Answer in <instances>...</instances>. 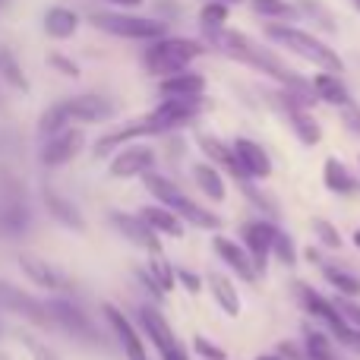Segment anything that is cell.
I'll list each match as a JSON object with an SVG mask.
<instances>
[{
  "mask_svg": "<svg viewBox=\"0 0 360 360\" xmlns=\"http://www.w3.org/2000/svg\"><path fill=\"white\" fill-rule=\"evenodd\" d=\"M205 35H209L212 48H218L224 57H231V60H240L247 63V67L259 70V73L272 76V79H278L285 89H310L313 82H304L300 76H294L291 70L285 67V63L278 60V57L272 54V51H266L262 44H256L250 35H243V32H221V29H205Z\"/></svg>",
  "mask_w": 360,
  "mask_h": 360,
  "instance_id": "6da1fadb",
  "label": "cell"
},
{
  "mask_svg": "<svg viewBox=\"0 0 360 360\" xmlns=\"http://www.w3.org/2000/svg\"><path fill=\"white\" fill-rule=\"evenodd\" d=\"M143 184H146V190L158 199V205H168L180 221L193 224V228H202V231H218V228H221V218L212 215V212L202 209L199 202H193V199L186 196L180 186L171 184L168 177L152 174V171H149V174H143Z\"/></svg>",
  "mask_w": 360,
  "mask_h": 360,
  "instance_id": "7a4b0ae2",
  "label": "cell"
},
{
  "mask_svg": "<svg viewBox=\"0 0 360 360\" xmlns=\"http://www.w3.org/2000/svg\"><path fill=\"white\" fill-rule=\"evenodd\" d=\"M266 35L272 38L275 44L288 48L291 54L310 60L313 67H319L323 73H342V70H345L342 57H338L329 44H323L319 38H313L310 32H300V29H294V25H269Z\"/></svg>",
  "mask_w": 360,
  "mask_h": 360,
  "instance_id": "3957f363",
  "label": "cell"
},
{
  "mask_svg": "<svg viewBox=\"0 0 360 360\" xmlns=\"http://www.w3.org/2000/svg\"><path fill=\"white\" fill-rule=\"evenodd\" d=\"M202 44L190 41V38H155V41L146 48L143 63L152 76H171L186 70L199 54H202Z\"/></svg>",
  "mask_w": 360,
  "mask_h": 360,
  "instance_id": "277c9868",
  "label": "cell"
},
{
  "mask_svg": "<svg viewBox=\"0 0 360 360\" xmlns=\"http://www.w3.org/2000/svg\"><path fill=\"white\" fill-rule=\"evenodd\" d=\"M29 224H32V209L25 202L22 184L0 171V237L4 240L19 237L29 231Z\"/></svg>",
  "mask_w": 360,
  "mask_h": 360,
  "instance_id": "5b68a950",
  "label": "cell"
},
{
  "mask_svg": "<svg viewBox=\"0 0 360 360\" xmlns=\"http://www.w3.org/2000/svg\"><path fill=\"white\" fill-rule=\"evenodd\" d=\"M92 25L108 35L133 38V41H155L165 38V22L146 16H127V13H92Z\"/></svg>",
  "mask_w": 360,
  "mask_h": 360,
  "instance_id": "8992f818",
  "label": "cell"
},
{
  "mask_svg": "<svg viewBox=\"0 0 360 360\" xmlns=\"http://www.w3.org/2000/svg\"><path fill=\"white\" fill-rule=\"evenodd\" d=\"M199 111H202V95H193V98H165L162 105L143 120L149 124L152 136H158V133H168V130H177V127L190 124Z\"/></svg>",
  "mask_w": 360,
  "mask_h": 360,
  "instance_id": "52a82bcc",
  "label": "cell"
},
{
  "mask_svg": "<svg viewBox=\"0 0 360 360\" xmlns=\"http://www.w3.org/2000/svg\"><path fill=\"white\" fill-rule=\"evenodd\" d=\"M139 326H143V332L152 338V345L158 348L162 360H186L184 345L177 342L174 329H171L168 319H165L155 307H143V310H139Z\"/></svg>",
  "mask_w": 360,
  "mask_h": 360,
  "instance_id": "ba28073f",
  "label": "cell"
},
{
  "mask_svg": "<svg viewBox=\"0 0 360 360\" xmlns=\"http://www.w3.org/2000/svg\"><path fill=\"white\" fill-rule=\"evenodd\" d=\"M44 307H48L51 323H57L63 332H70L73 338H82V342H98V338H101L98 329H95V323L89 319V313H82L73 300L54 297V300H48Z\"/></svg>",
  "mask_w": 360,
  "mask_h": 360,
  "instance_id": "9c48e42d",
  "label": "cell"
},
{
  "mask_svg": "<svg viewBox=\"0 0 360 360\" xmlns=\"http://www.w3.org/2000/svg\"><path fill=\"white\" fill-rule=\"evenodd\" d=\"M0 310L29 319L32 326H51L48 307H44L41 300H35L32 294H25L22 288L10 285V281H0Z\"/></svg>",
  "mask_w": 360,
  "mask_h": 360,
  "instance_id": "30bf717a",
  "label": "cell"
},
{
  "mask_svg": "<svg viewBox=\"0 0 360 360\" xmlns=\"http://www.w3.org/2000/svg\"><path fill=\"white\" fill-rule=\"evenodd\" d=\"M82 146H86V133H82L79 127H63L60 133H54V136L44 139L41 165L44 168H60V165L73 162V158L79 155Z\"/></svg>",
  "mask_w": 360,
  "mask_h": 360,
  "instance_id": "8fae6325",
  "label": "cell"
},
{
  "mask_svg": "<svg viewBox=\"0 0 360 360\" xmlns=\"http://www.w3.org/2000/svg\"><path fill=\"white\" fill-rule=\"evenodd\" d=\"M63 114H67L70 124H101V120L114 117V105L105 95H73V98L60 101Z\"/></svg>",
  "mask_w": 360,
  "mask_h": 360,
  "instance_id": "7c38bea8",
  "label": "cell"
},
{
  "mask_svg": "<svg viewBox=\"0 0 360 360\" xmlns=\"http://www.w3.org/2000/svg\"><path fill=\"white\" fill-rule=\"evenodd\" d=\"M19 269H22V272L29 275V281H35L38 288H48V291H54V294L73 291V281H70L60 269H54L48 259H41V256H35V253H19Z\"/></svg>",
  "mask_w": 360,
  "mask_h": 360,
  "instance_id": "4fadbf2b",
  "label": "cell"
},
{
  "mask_svg": "<svg viewBox=\"0 0 360 360\" xmlns=\"http://www.w3.org/2000/svg\"><path fill=\"white\" fill-rule=\"evenodd\" d=\"M275 224L269 221H247L240 231L243 237V250L250 253V259H253L256 272H266V259L272 256V240H275Z\"/></svg>",
  "mask_w": 360,
  "mask_h": 360,
  "instance_id": "5bb4252c",
  "label": "cell"
},
{
  "mask_svg": "<svg viewBox=\"0 0 360 360\" xmlns=\"http://www.w3.org/2000/svg\"><path fill=\"white\" fill-rule=\"evenodd\" d=\"M101 310H105V319H108V326H111L117 345L124 348L127 360H149V357H146V345H143V338H139L136 326H133L130 319H127L124 313H120L117 307H111V304H105Z\"/></svg>",
  "mask_w": 360,
  "mask_h": 360,
  "instance_id": "9a60e30c",
  "label": "cell"
},
{
  "mask_svg": "<svg viewBox=\"0 0 360 360\" xmlns=\"http://www.w3.org/2000/svg\"><path fill=\"white\" fill-rule=\"evenodd\" d=\"M231 152H234L237 168H240L243 177H250V180H266L269 174H272V162H269V152L262 149L259 143H253V139H234Z\"/></svg>",
  "mask_w": 360,
  "mask_h": 360,
  "instance_id": "2e32d148",
  "label": "cell"
},
{
  "mask_svg": "<svg viewBox=\"0 0 360 360\" xmlns=\"http://www.w3.org/2000/svg\"><path fill=\"white\" fill-rule=\"evenodd\" d=\"M152 165H155V152L149 146H127L111 158V177H143L152 171Z\"/></svg>",
  "mask_w": 360,
  "mask_h": 360,
  "instance_id": "e0dca14e",
  "label": "cell"
},
{
  "mask_svg": "<svg viewBox=\"0 0 360 360\" xmlns=\"http://www.w3.org/2000/svg\"><path fill=\"white\" fill-rule=\"evenodd\" d=\"M111 224L127 237L130 243L149 250V253H162V243H158V234L143 221L139 215H127V212H111Z\"/></svg>",
  "mask_w": 360,
  "mask_h": 360,
  "instance_id": "ac0fdd59",
  "label": "cell"
},
{
  "mask_svg": "<svg viewBox=\"0 0 360 360\" xmlns=\"http://www.w3.org/2000/svg\"><path fill=\"white\" fill-rule=\"evenodd\" d=\"M212 247H215V253L221 256V262H228V269H234L237 278H243V281L259 278V272H256L250 253L243 247H237L234 240H228V237H212Z\"/></svg>",
  "mask_w": 360,
  "mask_h": 360,
  "instance_id": "d6986e66",
  "label": "cell"
},
{
  "mask_svg": "<svg viewBox=\"0 0 360 360\" xmlns=\"http://www.w3.org/2000/svg\"><path fill=\"white\" fill-rule=\"evenodd\" d=\"M162 95L165 98H193V95H202L205 79L199 73H190V70H180V73L162 76Z\"/></svg>",
  "mask_w": 360,
  "mask_h": 360,
  "instance_id": "ffe728a7",
  "label": "cell"
},
{
  "mask_svg": "<svg viewBox=\"0 0 360 360\" xmlns=\"http://www.w3.org/2000/svg\"><path fill=\"white\" fill-rule=\"evenodd\" d=\"M139 218L149 224L155 234H168V237H184V221L168 209V205H146L139 209Z\"/></svg>",
  "mask_w": 360,
  "mask_h": 360,
  "instance_id": "44dd1931",
  "label": "cell"
},
{
  "mask_svg": "<svg viewBox=\"0 0 360 360\" xmlns=\"http://www.w3.org/2000/svg\"><path fill=\"white\" fill-rule=\"evenodd\" d=\"M76 29H79V16H76V10H70V6H51V10L44 13V32H48L51 38H57V41L73 38Z\"/></svg>",
  "mask_w": 360,
  "mask_h": 360,
  "instance_id": "7402d4cb",
  "label": "cell"
},
{
  "mask_svg": "<svg viewBox=\"0 0 360 360\" xmlns=\"http://www.w3.org/2000/svg\"><path fill=\"white\" fill-rule=\"evenodd\" d=\"M297 294H300V300H304L307 313H310L313 319H323L329 329H338V326H345L342 316H338V310H335V304H332V300H326L323 294H313L307 285H297Z\"/></svg>",
  "mask_w": 360,
  "mask_h": 360,
  "instance_id": "603a6c76",
  "label": "cell"
},
{
  "mask_svg": "<svg viewBox=\"0 0 360 360\" xmlns=\"http://www.w3.org/2000/svg\"><path fill=\"white\" fill-rule=\"evenodd\" d=\"M205 281H209V288H212V297L218 300V307H221V310H224V316H231V319H237V316H240V294H237L234 281H231V278H224V275H218V272H212Z\"/></svg>",
  "mask_w": 360,
  "mask_h": 360,
  "instance_id": "cb8c5ba5",
  "label": "cell"
},
{
  "mask_svg": "<svg viewBox=\"0 0 360 360\" xmlns=\"http://www.w3.org/2000/svg\"><path fill=\"white\" fill-rule=\"evenodd\" d=\"M44 205H48V212H51V218H57V221L63 224V228H70V231H86V221H82V215H79V209H76L70 199H63V196H57V193H44Z\"/></svg>",
  "mask_w": 360,
  "mask_h": 360,
  "instance_id": "d4e9b609",
  "label": "cell"
},
{
  "mask_svg": "<svg viewBox=\"0 0 360 360\" xmlns=\"http://www.w3.org/2000/svg\"><path fill=\"white\" fill-rule=\"evenodd\" d=\"M313 92H316V98L329 101V105H335V108L351 105V95H348V89H345V82L338 79V73H316L313 76Z\"/></svg>",
  "mask_w": 360,
  "mask_h": 360,
  "instance_id": "484cf974",
  "label": "cell"
},
{
  "mask_svg": "<svg viewBox=\"0 0 360 360\" xmlns=\"http://www.w3.org/2000/svg\"><path fill=\"white\" fill-rule=\"evenodd\" d=\"M0 79H4L10 89L22 92V95L32 92V82H29V76H25L22 63L16 60V54H13L6 44H0Z\"/></svg>",
  "mask_w": 360,
  "mask_h": 360,
  "instance_id": "4316f807",
  "label": "cell"
},
{
  "mask_svg": "<svg viewBox=\"0 0 360 360\" xmlns=\"http://www.w3.org/2000/svg\"><path fill=\"white\" fill-rule=\"evenodd\" d=\"M285 108H288V117H291V127H294V133L300 136V143L316 146L319 139H323V130H319V124L307 114V108L294 105V101H285Z\"/></svg>",
  "mask_w": 360,
  "mask_h": 360,
  "instance_id": "83f0119b",
  "label": "cell"
},
{
  "mask_svg": "<svg viewBox=\"0 0 360 360\" xmlns=\"http://www.w3.org/2000/svg\"><path fill=\"white\" fill-rule=\"evenodd\" d=\"M136 136H152V130H149V124H146V120H136V124H127L124 130H114V133H108V136H101L98 143H95V155L105 158L111 149H117V146L130 143V139H136Z\"/></svg>",
  "mask_w": 360,
  "mask_h": 360,
  "instance_id": "f1b7e54d",
  "label": "cell"
},
{
  "mask_svg": "<svg viewBox=\"0 0 360 360\" xmlns=\"http://www.w3.org/2000/svg\"><path fill=\"white\" fill-rule=\"evenodd\" d=\"M323 180H326V186H329L332 193H342V196H348V193L357 190V180L348 174V168H345L338 158H326V165H323Z\"/></svg>",
  "mask_w": 360,
  "mask_h": 360,
  "instance_id": "f546056e",
  "label": "cell"
},
{
  "mask_svg": "<svg viewBox=\"0 0 360 360\" xmlns=\"http://www.w3.org/2000/svg\"><path fill=\"white\" fill-rule=\"evenodd\" d=\"M193 177H196L199 190H202L205 196L212 199V202H221V199L228 196V190H224V180H221V174H218L215 165H196V168H193Z\"/></svg>",
  "mask_w": 360,
  "mask_h": 360,
  "instance_id": "4dcf8cb0",
  "label": "cell"
},
{
  "mask_svg": "<svg viewBox=\"0 0 360 360\" xmlns=\"http://www.w3.org/2000/svg\"><path fill=\"white\" fill-rule=\"evenodd\" d=\"M323 275H326V281H329V285L335 288L338 294H342V297H348V300L360 297V278H354L351 272H345V269H335V266H326Z\"/></svg>",
  "mask_w": 360,
  "mask_h": 360,
  "instance_id": "1f68e13d",
  "label": "cell"
},
{
  "mask_svg": "<svg viewBox=\"0 0 360 360\" xmlns=\"http://www.w3.org/2000/svg\"><path fill=\"white\" fill-rule=\"evenodd\" d=\"M149 278L155 281V285L162 288L165 294H168V291H174V281H177V275H174V269H171V262L165 259L162 253H152V259H149Z\"/></svg>",
  "mask_w": 360,
  "mask_h": 360,
  "instance_id": "d6a6232c",
  "label": "cell"
},
{
  "mask_svg": "<svg viewBox=\"0 0 360 360\" xmlns=\"http://www.w3.org/2000/svg\"><path fill=\"white\" fill-rule=\"evenodd\" d=\"M63 127H70V120H67V114H63L60 101H57V105H51L48 111L41 114V120H38V133L48 139V136H54V133H60Z\"/></svg>",
  "mask_w": 360,
  "mask_h": 360,
  "instance_id": "836d02e7",
  "label": "cell"
},
{
  "mask_svg": "<svg viewBox=\"0 0 360 360\" xmlns=\"http://www.w3.org/2000/svg\"><path fill=\"white\" fill-rule=\"evenodd\" d=\"M307 360H335L332 354V342L323 332L307 329Z\"/></svg>",
  "mask_w": 360,
  "mask_h": 360,
  "instance_id": "e575fe53",
  "label": "cell"
},
{
  "mask_svg": "<svg viewBox=\"0 0 360 360\" xmlns=\"http://www.w3.org/2000/svg\"><path fill=\"white\" fill-rule=\"evenodd\" d=\"M199 22H202V29H221V25L228 22V4L209 0V4L199 10Z\"/></svg>",
  "mask_w": 360,
  "mask_h": 360,
  "instance_id": "d590c367",
  "label": "cell"
},
{
  "mask_svg": "<svg viewBox=\"0 0 360 360\" xmlns=\"http://www.w3.org/2000/svg\"><path fill=\"white\" fill-rule=\"evenodd\" d=\"M313 234L323 240V247H332V250L342 247V234H338V228L332 221H326V218H313Z\"/></svg>",
  "mask_w": 360,
  "mask_h": 360,
  "instance_id": "8d00e7d4",
  "label": "cell"
},
{
  "mask_svg": "<svg viewBox=\"0 0 360 360\" xmlns=\"http://www.w3.org/2000/svg\"><path fill=\"white\" fill-rule=\"evenodd\" d=\"M272 253L278 256L285 266H294L297 262V250H294V240L285 234V231H275V240H272Z\"/></svg>",
  "mask_w": 360,
  "mask_h": 360,
  "instance_id": "74e56055",
  "label": "cell"
},
{
  "mask_svg": "<svg viewBox=\"0 0 360 360\" xmlns=\"http://www.w3.org/2000/svg\"><path fill=\"white\" fill-rule=\"evenodd\" d=\"M332 304H335V310H338V316H342V323L360 332V307L354 304V300H348V297H342V294H338V300H332Z\"/></svg>",
  "mask_w": 360,
  "mask_h": 360,
  "instance_id": "f35d334b",
  "label": "cell"
},
{
  "mask_svg": "<svg viewBox=\"0 0 360 360\" xmlns=\"http://www.w3.org/2000/svg\"><path fill=\"white\" fill-rule=\"evenodd\" d=\"M22 345L29 348L32 360H60V354H57L54 348H48L44 342H38L35 335H25V332H22Z\"/></svg>",
  "mask_w": 360,
  "mask_h": 360,
  "instance_id": "ab89813d",
  "label": "cell"
},
{
  "mask_svg": "<svg viewBox=\"0 0 360 360\" xmlns=\"http://www.w3.org/2000/svg\"><path fill=\"white\" fill-rule=\"evenodd\" d=\"M256 13H266V16H294V10L285 0H250Z\"/></svg>",
  "mask_w": 360,
  "mask_h": 360,
  "instance_id": "60d3db41",
  "label": "cell"
},
{
  "mask_svg": "<svg viewBox=\"0 0 360 360\" xmlns=\"http://www.w3.org/2000/svg\"><path fill=\"white\" fill-rule=\"evenodd\" d=\"M193 348H196V354L202 357V360H228V354H224L218 345H212V342H205L202 335H193Z\"/></svg>",
  "mask_w": 360,
  "mask_h": 360,
  "instance_id": "b9f144b4",
  "label": "cell"
},
{
  "mask_svg": "<svg viewBox=\"0 0 360 360\" xmlns=\"http://www.w3.org/2000/svg\"><path fill=\"white\" fill-rule=\"evenodd\" d=\"M338 338V345H345L348 351H354V354H360V332L351 329V326H338V329H332Z\"/></svg>",
  "mask_w": 360,
  "mask_h": 360,
  "instance_id": "7bdbcfd3",
  "label": "cell"
},
{
  "mask_svg": "<svg viewBox=\"0 0 360 360\" xmlns=\"http://www.w3.org/2000/svg\"><path fill=\"white\" fill-rule=\"evenodd\" d=\"M174 275H177V281H180V285H184L190 294H199V291H202V278H199L196 272H186V269H177Z\"/></svg>",
  "mask_w": 360,
  "mask_h": 360,
  "instance_id": "ee69618b",
  "label": "cell"
},
{
  "mask_svg": "<svg viewBox=\"0 0 360 360\" xmlns=\"http://www.w3.org/2000/svg\"><path fill=\"white\" fill-rule=\"evenodd\" d=\"M48 63H51V67H54V70H60L63 76H73V79H76V76H79V67H76L73 60H67V57H63V54H51V57H48Z\"/></svg>",
  "mask_w": 360,
  "mask_h": 360,
  "instance_id": "f6af8a7d",
  "label": "cell"
},
{
  "mask_svg": "<svg viewBox=\"0 0 360 360\" xmlns=\"http://www.w3.org/2000/svg\"><path fill=\"white\" fill-rule=\"evenodd\" d=\"M342 114H345V124H348V130L360 139V108L354 105V101H351V105L342 108Z\"/></svg>",
  "mask_w": 360,
  "mask_h": 360,
  "instance_id": "bcb514c9",
  "label": "cell"
},
{
  "mask_svg": "<svg viewBox=\"0 0 360 360\" xmlns=\"http://www.w3.org/2000/svg\"><path fill=\"white\" fill-rule=\"evenodd\" d=\"M105 4H111V6H120V10H136L143 0H105Z\"/></svg>",
  "mask_w": 360,
  "mask_h": 360,
  "instance_id": "7dc6e473",
  "label": "cell"
},
{
  "mask_svg": "<svg viewBox=\"0 0 360 360\" xmlns=\"http://www.w3.org/2000/svg\"><path fill=\"white\" fill-rule=\"evenodd\" d=\"M256 360H281V357H275V354H262V357H256Z\"/></svg>",
  "mask_w": 360,
  "mask_h": 360,
  "instance_id": "c3c4849f",
  "label": "cell"
},
{
  "mask_svg": "<svg viewBox=\"0 0 360 360\" xmlns=\"http://www.w3.org/2000/svg\"><path fill=\"white\" fill-rule=\"evenodd\" d=\"M354 247H357V250H360V228H357V231H354Z\"/></svg>",
  "mask_w": 360,
  "mask_h": 360,
  "instance_id": "681fc988",
  "label": "cell"
},
{
  "mask_svg": "<svg viewBox=\"0 0 360 360\" xmlns=\"http://www.w3.org/2000/svg\"><path fill=\"white\" fill-rule=\"evenodd\" d=\"M218 4H228L231 6V4H240V0H218Z\"/></svg>",
  "mask_w": 360,
  "mask_h": 360,
  "instance_id": "f907efd6",
  "label": "cell"
},
{
  "mask_svg": "<svg viewBox=\"0 0 360 360\" xmlns=\"http://www.w3.org/2000/svg\"><path fill=\"white\" fill-rule=\"evenodd\" d=\"M6 4H10V0H0V10H4V6H6Z\"/></svg>",
  "mask_w": 360,
  "mask_h": 360,
  "instance_id": "816d5d0a",
  "label": "cell"
},
{
  "mask_svg": "<svg viewBox=\"0 0 360 360\" xmlns=\"http://www.w3.org/2000/svg\"><path fill=\"white\" fill-rule=\"evenodd\" d=\"M0 360H10V357H6V354H4V351H0Z\"/></svg>",
  "mask_w": 360,
  "mask_h": 360,
  "instance_id": "f5cc1de1",
  "label": "cell"
},
{
  "mask_svg": "<svg viewBox=\"0 0 360 360\" xmlns=\"http://www.w3.org/2000/svg\"><path fill=\"white\" fill-rule=\"evenodd\" d=\"M354 6H357V10H360V0H354Z\"/></svg>",
  "mask_w": 360,
  "mask_h": 360,
  "instance_id": "db71d44e",
  "label": "cell"
}]
</instances>
